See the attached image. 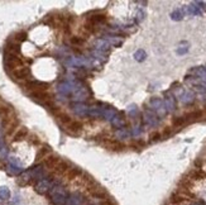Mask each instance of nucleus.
<instances>
[{
    "label": "nucleus",
    "mask_w": 206,
    "mask_h": 205,
    "mask_svg": "<svg viewBox=\"0 0 206 205\" xmlns=\"http://www.w3.org/2000/svg\"><path fill=\"white\" fill-rule=\"evenodd\" d=\"M205 176H206V174L203 172V171L198 170V168L192 170L191 172H190V177H192V179H195V180H200V179H202V177H205Z\"/></svg>",
    "instance_id": "nucleus-16"
},
{
    "label": "nucleus",
    "mask_w": 206,
    "mask_h": 205,
    "mask_svg": "<svg viewBox=\"0 0 206 205\" xmlns=\"http://www.w3.org/2000/svg\"><path fill=\"white\" fill-rule=\"evenodd\" d=\"M70 42H71V45L72 46H75V47H81V46H84L85 45V39L84 38H81V37H71L70 38Z\"/></svg>",
    "instance_id": "nucleus-17"
},
{
    "label": "nucleus",
    "mask_w": 206,
    "mask_h": 205,
    "mask_svg": "<svg viewBox=\"0 0 206 205\" xmlns=\"http://www.w3.org/2000/svg\"><path fill=\"white\" fill-rule=\"evenodd\" d=\"M30 142H32L33 145H39L38 137H37V135H30Z\"/></svg>",
    "instance_id": "nucleus-22"
},
{
    "label": "nucleus",
    "mask_w": 206,
    "mask_h": 205,
    "mask_svg": "<svg viewBox=\"0 0 206 205\" xmlns=\"http://www.w3.org/2000/svg\"><path fill=\"white\" fill-rule=\"evenodd\" d=\"M2 103H3V100H2V97H0V105H2Z\"/></svg>",
    "instance_id": "nucleus-24"
},
{
    "label": "nucleus",
    "mask_w": 206,
    "mask_h": 205,
    "mask_svg": "<svg viewBox=\"0 0 206 205\" xmlns=\"http://www.w3.org/2000/svg\"><path fill=\"white\" fill-rule=\"evenodd\" d=\"M14 113H13V109L9 107V105H7V104H4V103H2V105H0V115H2L3 118H5V117H9V115H13Z\"/></svg>",
    "instance_id": "nucleus-12"
},
{
    "label": "nucleus",
    "mask_w": 206,
    "mask_h": 205,
    "mask_svg": "<svg viewBox=\"0 0 206 205\" xmlns=\"http://www.w3.org/2000/svg\"><path fill=\"white\" fill-rule=\"evenodd\" d=\"M186 124H188V123H187V120L183 117H176V118L172 119V127L177 128V127H183Z\"/></svg>",
    "instance_id": "nucleus-14"
},
{
    "label": "nucleus",
    "mask_w": 206,
    "mask_h": 205,
    "mask_svg": "<svg viewBox=\"0 0 206 205\" xmlns=\"http://www.w3.org/2000/svg\"><path fill=\"white\" fill-rule=\"evenodd\" d=\"M84 129V125L80 120H72L70 124L66 127V132H68L72 135H79Z\"/></svg>",
    "instance_id": "nucleus-5"
},
{
    "label": "nucleus",
    "mask_w": 206,
    "mask_h": 205,
    "mask_svg": "<svg viewBox=\"0 0 206 205\" xmlns=\"http://www.w3.org/2000/svg\"><path fill=\"white\" fill-rule=\"evenodd\" d=\"M19 46L15 43V42H13V43H8L7 46H5V55H14V56H17V53H19Z\"/></svg>",
    "instance_id": "nucleus-10"
},
{
    "label": "nucleus",
    "mask_w": 206,
    "mask_h": 205,
    "mask_svg": "<svg viewBox=\"0 0 206 205\" xmlns=\"http://www.w3.org/2000/svg\"><path fill=\"white\" fill-rule=\"evenodd\" d=\"M59 161H61L59 157L53 156V155H49V156H47V157L44 158V165H46L47 168H49V170H54V167L58 165Z\"/></svg>",
    "instance_id": "nucleus-8"
},
{
    "label": "nucleus",
    "mask_w": 206,
    "mask_h": 205,
    "mask_svg": "<svg viewBox=\"0 0 206 205\" xmlns=\"http://www.w3.org/2000/svg\"><path fill=\"white\" fill-rule=\"evenodd\" d=\"M80 175H81V171H80L79 168H70V170L67 171L66 177H67L68 180H75V179H77Z\"/></svg>",
    "instance_id": "nucleus-13"
},
{
    "label": "nucleus",
    "mask_w": 206,
    "mask_h": 205,
    "mask_svg": "<svg viewBox=\"0 0 206 205\" xmlns=\"http://www.w3.org/2000/svg\"><path fill=\"white\" fill-rule=\"evenodd\" d=\"M5 65L10 70H15V68H19V67H23V60L18 56H14V55H7V58H5Z\"/></svg>",
    "instance_id": "nucleus-2"
},
{
    "label": "nucleus",
    "mask_w": 206,
    "mask_h": 205,
    "mask_svg": "<svg viewBox=\"0 0 206 205\" xmlns=\"http://www.w3.org/2000/svg\"><path fill=\"white\" fill-rule=\"evenodd\" d=\"M70 170V165H68V162H66V161H59L58 162V165L54 167V172L56 174H58V175H63V174H67V171Z\"/></svg>",
    "instance_id": "nucleus-9"
},
{
    "label": "nucleus",
    "mask_w": 206,
    "mask_h": 205,
    "mask_svg": "<svg viewBox=\"0 0 206 205\" xmlns=\"http://www.w3.org/2000/svg\"><path fill=\"white\" fill-rule=\"evenodd\" d=\"M27 37H28V34L25 33V32H18L15 36L13 37V41L18 45V43H22V42H24L25 39H27Z\"/></svg>",
    "instance_id": "nucleus-15"
},
{
    "label": "nucleus",
    "mask_w": 206,
    "mask_h": 205,
    "mask_svg": "<svg viewBox=\"0 0 206 205\" xmlns=\"http://www.w3.org/2000/svg\"><path fill=\"white\" fill-rule=\"evenodd\" d=\"M27 135H28V129L27 128H19L14 134V142L23 141L24 138H27Z\"/></svg>",
    "instance_id": "nucleus-11"
},
{
    "label": "nucleus",
    "mask_w": 206,
    "mask_h": 205,
    "mask_svg": "<svg viewBox=\"0 0 206 205\" xmlns=\"http://www.w3.org/2000/svg\"><path fill=\"white\" fill-rule=\"evenodd\" d=\"M171 134H172V127H164V129L161 132L162 138H168Z\"/></svg>",
    "instance_id": "nucleus-21"
},
{
    "label": "nucleus",
    "mask_w": 206,
    "mask_h": 205,
    "mask_svg": "<svg viewBox=\"0 0 206 205\" xmlns=\"http://www.w3.org/2000/svg\"><path fill=\"white\" fill-rule=\"evenodd\" d=\"M203 117V112L201 109H195V110H191L188 113H186L183 115V118L187 120V123H192V122H197L200 120L201 118Z\"/></svg>",
    "instance_id": "nucleus-7"
},
{
    "label": "nucleus",
    "mask_w": 206,
    "mask_h": 205,
    "mask_svg": "<svg viewBox=\"0 0 206 205\" xmlns=\"http://www.w3.org/2000/svg\"><path fill=\"white\" fill-rule=\"evenodd\" d=\"M129 146L130 147H133V148H143L144 146H146V143L143 142V141H131L130 143H129Z\"/></svg>",
    "instance_id": "nucleus-20"
},
{
    "label": "nucleus",
    "mask_w": 206,
    "mask_h": 205,
    "mask_svg": "<svg viewBox=\"0 0 206 205\" xmlns=\"http://www.w3.org/2000/svg\"><path fill=\"white\" fill-rule=\"evenodd\" d=\"M53 114H54L56 118L59 120V123H61L62 125H64V127H67L68 124H70V123L74 120L67 113H64V112H62V110H59V109H53Z\"/></svg>",
    "instance_id": "nucleus-6"
},
{
    "label": "nucleus",
    "mask_w": 206,
    "mask_h": 205,
    "mask_svg": "<svg viewBox=\"0 0 206 205\" xmlns=\"http://www.w3.org/2000/svg\"><path fill=\"white\" fill-rule=\"evenodd\" d=\"M12 76L15 79V80H19V81H27V79L30 76V70L28 67H19V68H15V70L12 71Z\"/></svg>",
    "instance_id": "nucleus-3"
},
{
    "label": "nucleus",
    "mask_w": 206,
    "mask_h": 205,
    "mask_svg": "<svg viewBox=\"0 0 206 205\" xmlns=\"http://www.w3.org/2000/svg\"><path fill=\"white\" fill-rule=\"evenodd\" d=\"M30 96L36 100V101L41 103V104H46L49 108H53L54 107L53 97H52V95L48 91H33V92H30Z\"/></svg>",
    "instance_id": "nucleus-1"
},
{
    "label": "nucleus",
    "mask_w": 206,
    "mask_h": 205,
    "mask_svg": "<svg viewBox=\"0 0 206 205\" xmlns=\"http://www.w3.org/2000/svg\"><path fill=\"white\" fill-rule=\"evenodd\" d=\"M104 145H105V147L108 150L114 151V152H121L125 148V146L121 142H119L116 139H113V138H105L104 139Z\"/></svg>",
    "instance_id": "nucleus-4"
},
{
    "label": "nucleus",
    "mask_w": 206,
    "mask_h": 205,
    "mask_svg": "<svg viewBox=\"0 0 206 205\" xmlns=\"http://www.w3.org/2000/svg\"><path fill=\"white\" fill-rule=\"evenodd\" d=\"M49 152H51V151H49V148H48V147H43V148H41V150L38 151V153H37V160L46 158V157H47V155H48Z\"/></svg>",
    "instance_id": "nucleus-18"
},
{
    "label": "nucleus",
    "mask_w": 206,
    "mask_h": 205,
    "mask_svg": "<svg viewBox=\"0 0 206 205\" xmlns=\"http://www.w3.org/2000/svg\"><path fill=\"white\" fill-rule=\"evenodd\" d=\"M161 138H162V135H161V132H158V130H154V132L149 133V141L151 142H157Z\"/></svg>",
    "instance_id": "nucleus-19"
},
{
    "label": "nucleus",
    "mask_w": 206,
    "mask_h": 205,
    "mask_svg": "<svg viewBox=\"0 0 206 205\" xmlns=\"http://www.w3.org/2000/svg\"><path fill=\"white\" fill-rule=\"evenodd\" d=\"M202 112H203V115H206V105L203 107V110H202Z\"/></svg>",
    "instance_id": "nucleus-23"
}]
</instances>
